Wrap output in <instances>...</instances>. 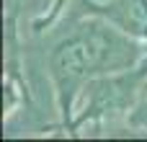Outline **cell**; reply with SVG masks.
<instances>
[{
  "label": "cell",
  "instance_id": "cell-2",
  "mask_svg": "<svg viewBox=\"0 0 147 142\" xmlns=\"http://www.w3.org/2000/svg\"><path fill=\"white\" fill-rule=\"evenodd\" d=\"M145 83H147V60L134 70L90 78L78 93L80 109H78V116L70 122V129H78L83 122L114 119V116L132 111L142 96Z\"/></svg>",
  "mask_w": 147,
  "mask_h": 142
},
{
  "label": "cell",
  "instance_id": "cell-3",
  "mask_svg": "<svg viewBox=\"0 0 147 142\" xmlns=\"http://www.w3.org/2000/svg\"><path fill=\"white\" fill-rule=\"evenodd\" d=\"M83 8L90 16L111 21L124 34L147 41V0H83Z\"/></svg>",
  "mask_w": 147,
  "mask_h": 142
},
{
  "label": "cell",
  "instance_id": "cell-1",
  "mask_svg": "<svg viewBox=\"0 0 147 142\" xmlns=\"http://www.w3.org/2000/svg\"><path fill=\"white\" fill-rule=\"evenodd\" d=\"M111 26L114 23L101 16L80 21L49 52V75L65 124L72 114V101L90 78L132 70L142 57L137 39L124 34L119 26Z\"/></svg>",
  "mask_w": 147,
  "mask_h": 142
},
{
  "label": "cell",
  "instance_id": "cell-5",
  "mask_svg": "<svg viewBox=\"0 0 147 142\" xmlns=\"http://www.w3.org/2000/svg\"><path fill=\"white\" fill-rule=\"evenodd\" d=\"M134 111H137L134 124H147V83H145V88H142V96H140V101H137Z\"/></svg>",
  "mask_w": 147,
  "mask_h": 142
},
{
  "label": "cell",
  "instance_id": "cell-4",
  "mask_svg": "<svg viewBox=\"0 0 147 142\" xmlns=\"http://www.w3.org/2000/svg\"><path fill=\"white\" fill-rule=\"evenodd\" d=\"M65 5H67V0H54L52 13H49V16H44V18H39V21H34V31H44V28H49V26H52V23L62 16Z\"/></svg>",
  "mask_w": 147,
  "mask_h": 142
}]
</instances>
